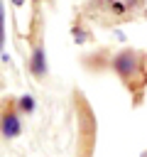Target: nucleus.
Wrapping results in <instances>:
<instances>
[{
	"label": "nucleus",
	"mask_w": 147,
	"mask_h": 157,
	"mask_svg": "<svg viewBox=\"0 0 147 157\" xmlns=\"http://www.w3.org/2000/svg\"><path fill=\"white\" fill-rule=\"evenodd\" d=\"M20 105H22V110H32V108H34L32 96H22V98H20Z\"/></svg>",
	"instance_id": "nucleus-5"
},
{
	"label": "nucleus",
	"mask_w": 147,
	"mask_h": 157,
	"mask_svg": "<svg viewBox=\"0 0 147 157\" xmlns=\"http://www.w3.org/2000/svg\"><path fill=\"white\" fill-rule=\"evenodd\" d=\"M17 132H20V120H17V115L7 113V115L2 118V135H5V137H15Z\"/></svg>",
	"instance_id": "nucleus-2"
},
{
	"label": "nucleus",
	"mask_w": 147,
	"mask_h": 157,
	"mask_svg": "<svg viewBox=\"0 0 147 157\" xmlns=\"http://www.w3.org/2000/svg\"><path fill=\"white\" fill-rule=\"evenodd\" d=\"M135 2H137V0H108L110 10H113V12H118V15H125L127 10H132V7H135Z\"/></svg>",
	"instance_id": "nucleus-3"
},
{
	"label": "nucleus",
	"mask_w": 147,
	"mask_h": 157,
	"mask_svg": "<svg viewBox=\"0 0 147 157\" xmlns=\"http://www.w3.org/2000/svg\"><path fill=\"white\" fill-rule=\"evenodd\" d=\"M12 2H15V5H22V2H24V0H12Z\"/></svg>",
	"instance_id": "nucleus-6"
},
{
	"label": "nucleus",
	"mask_w": 147,
	"mask_h": 157,
	"mask_svg": "<svg viewBox=\"0 0 147 157\" xmlns=\"http://www.w3.org/2000/svg\"><path fill=\"white\" fill-rule=\"evenodd\" d=\"M32 69H34V74H44V52H42V49H34Z\"/></svg>",
	"instance_id": "nucleus-4"
},
{
	"label": "nucleus",
	"mask_w": 147,
	"mask_h": 157,
	"mask_svg": "<svg viewBox=\"0 0 147 157\" xmlns=\"http://www.w3.org/2000/svg\"><path fill=\"white\" fill-rule=\"evenodd\" d=\"M142 157H147V152H145V155H142Z\"/></svg>",
	"instance_id": "nucleus-7"
},
{
	"label": "nucleus",
	"mask_w": 147,
	"mask_h": 157,
	"mask_svg": "<svg viewBox=\"0 0 147 157\" xmlns=\"http://www.w3.org/2000/svg\"><path fill=\"white\" fill-rule=\"evenodd\" d=\"M137 66H140V61H137V56L130 54V52H125V54H120V56L115 59V69H118V74H120L123 78H132L135 71H137Z\"/></svg>",
	"instance_id": "nucleus-1"
}]
</instances>
